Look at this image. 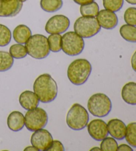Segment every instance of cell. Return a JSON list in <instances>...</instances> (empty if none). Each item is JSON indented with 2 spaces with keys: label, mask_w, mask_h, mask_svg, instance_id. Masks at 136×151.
<instances>
[{
  "label": "cell",
  "mask_w": 136,
  "mask_h": 151,
  "mask_svg": "<svg viewBox=\"0 0 136 151\" xmlns=\"http://www.w3.org/2000/svg\"><path fill=\"white\" fill-rule=\"evenodd\" d=\"M33 91L39 101L49 103L53 101L58 95V86L50 75L44 73L37 78L33 84Z\"/></svg>",
  "instance_id": "cell-1"
},
{
  "label": "cell",
  "mask_w": 136,
  "mask_h": 151,
  "mask_svg": "<svg viewBox=\"0 0 136 151\" xmlns=\"http://www.w3.org/2000/svg\"><path fill=\"white\" fill-rule=\"evenodd\" d=\"M108 133L117 140H123L126 134L127 127L121 120L114 119L110 120L107 124Z\"/></svg>",
  "instance_id": "cell-14"
},
{
  "label": "cell",
  "mask_w": 136,
  "mask_h": 151,
  "mask_svg": "<svg viewBox=\"0 0 136 151\" xmlns=\"http://www.w3.org/2000/svg\"><path fill=\"white\" fill-rule=\"evenodd\" d=\"M40 5L44 12L53 13L61 9L63 2L62 0H41Z\"/></svg>",
  "instance_id": "cell-20"
},
{
  "label": "cell",
  "mask_w": 136,
  "mask_h": 151,
  "mask_svg": "<svg viewBox=\"0 0 136 151\" xmlns=\"http://www.w3.org/2000/svg\"><path fill=\"white\" fill-rule=\"evenodd\" d=\"M49 151H64V148L63 145L59 140H53V144L49 148Z\"/></svg>",
  "instance_id": "cell-30"
},
{
  "label": "cell",
  "mask_w": 136,
  "mask_h": 151,
  "mask_svg": "<svg viewBox=\"0 0 136 151\" xmlns=\"http://www.w3.org/2000/svg\"><path fill=\"white\" fill-rule=\"evenodd\" d=\"M19 101L21 106L27 111L37 108L39 104L38 97L35 93L31 91L23 92L19 96Z\"/></svg>",
  "instance_id": "cell-15"
},
{
  "label": "cell",
  "mask_w": 136,
  "mask_h": 151,
  "mask_svg": "<svg viewBox=\"0 0 136 151\" xmlns=\"http://www.w3.org/2000/svg\"><path fill=\"white\" fill-rule=\"evenodd\" d=\"M21 1L22 2H25V1H27V0H21Z\"/></svg>",
  "instance_id": "cell-37"
},
{
  "label": "cell",
  "mask_w": 136,
  "mask_h": 151,
  "mask_svg": "<svg viewBox=\"0 0 136 151\" xmlns=\"http://www.w3.org/2000/svg\"><path fill=\"white\" fill-rule=\"evenodd\" d=\"M53 142L52 134L47 130L43 129L34 131L31 138V145L40 151L48 150L53 144Z\"/></svg>",
  "instance_id": "cell-10"
},
{
  "label": "cell",
  "mask_w": 136,
  "mask_h": 151,
  "mask_svg": "<svg viewBox=\"0 0 136 151\" xmlns=\"http://www.w3.org/2000/svg\"><path fill=\"white\" fill-rule=\"evenodd\" d=\"M27 54L36 59H44L50 53L48 40L41 34L31 35L25 43Z\"/></svg>",
  "instance_id": "cell-3"
},
{
  "label": "cell",
  "mask_w": 136,
  "mask_h": 151,
  "mask_svg": "<svg viewBox=\"0 0 136 151\" xmlns=\"http://www.w3.org/2000/svg\"><path fill=\"white\" fill-rule=\"evenodd\" d=\"M87 129L90 136L97 141L102 140L109 134L107 124L101 119H94L90 121L87 125Z\"/></svg>",
  "instance_id": "cell-11"
},
{
  "label": "cell",
  "mask_w": 136,
  "mask_h": 151,
  "mask_svg": "<svg viewBox=\"0 0 136 151\" xmlns=\"http://www.w3.org/2000/svg\"><path fill=\"white\" fill-rule=\"evenodd\" d=\"M7 123L11 131H19L25 126V116L19 111H13L7 117Z\"/></svg>",
  "instance_id": "cell-16"
},
{
  "label": "cell",
  "mask_w": 136,
  "mask_h": 151,
  "mask_svg": "<svg viewBox=\"0 0 136 151\" xmlns=\"http://www.w3.org/2000/svg\"><path fill=\"white\" fill-rule=\"evenodd\" d=\"M73 1H74L76 4L82 6V5L92 3V2L94 1V0H73Z\"/></svg>",
  "instance_id": "cell-33"
},
{
  "label": "cell",
  "mask_w": 136,
  "mask_h": 151,
  "mask_svg": "<svg viewBox=\"0 0 136 151\" xmlns=\"http://www.w3.org/2000/svg\"><path fill=\"white\" fill-rule=\"evenodd\" d=\"M80 12L81 15L84 17H94L97 16L99 12V6L95 1L92 3L82 5L80 6Z\"/></svg>",
  "instance_id": "cell-22"
},
{
  "label": "cell",
  "mask_w": 136,
  "mask_h": 151,
  "mask_svg": "<svg viewBox=\"0 0 136 151\" xmlns=\"http://www.w3.org/2000/svg\"><path fill=\"white\" fill-rule=\"evenodd\" d=\"M84 48L83 38L76 32H69L62 35L61 40V49L65 54L69 56L80 55Z\"/></svg>",
  "instance_id": "cell-7"
},
{
  "label": "cell",
  "mask_w": 136,
  "mask_h": 151,
  "mask_svg": "<svg viewBox=\"0 0 136 151\" xmlns=\"http://www.w3.org/2000/svg\"><path fill=\"white\" fill-rule=\"evenodd\" d=\"M122 37L128 42L136 43V26L125 24L120 29Z\"/></svg>",
  "instance_id": "cell-19"
},
{
  "label": "cell",
  "mask_w": 136,
  "mask_h": 151,
  "mask_svg": "<svg viewBox=\"0 0 136 151\" xmlns=\"http://www.w3.org/2000/svg\"><path fill=\"white\" fill-rule=\"evenodd\" d=\"M74 29L82 38H90L100 32L101 27L96 18L82 16L76 20Z\"/></svg>",
  "instance_id": "cell-6"
},
{
  "label": "cell",
  "mask_w": 136,
  "mask_h": 151,
  "mask_svg": "<svg viewBox=\"0 0 136 151\" xmlns=\"http://www.w3.org/2000/svg\"><path fill=\"white\" fill-rule=\"evenodd\" d=\"M131 64H132V69L133 71L136 72V51L134 52L131 59Z\"/></svg>",
  "instance_id": "cell-32"
},
{
  "label": "cell",
  "mask_w": 136,
  "mask_h": 151,
  "mask_svg": "<svg viewBox=\"0 0 136 151\" xmlns=\"http://www.w3.org/2000/svg\"><path fill=\"white\" fill-rule=\"evenodd\" d=\"M127 3L132 5H136V0H125Z\"/></svg>",
  "instance_id": "cell-35"
},
{
  "label": "cell",
  "mask_w": 136,
  "mask_h": 151,
  "mask_svg": "<svg viewBox=\"0 0 136 151\" xmlns=\"http://www.w3.org/2000/svg\"><path fill=\"white\" fill-rule=\"evenodd\" d=\"M122 97L128 105H136V83H127L123 87Z\"/></svg>",
  "instance_id": "cell-17"
},
{
  "label": "cell",
  "mask_w": 136,
  "mask_h": 151,
  "mask_svg": "<svg viewBox=\"0 0 136 151\" xmlns=\"http://www.w3.org/2000/svg\"><path fill=\"white\" fill-rule=\"evenodd\" d=\"M88 109L93 116H106L112 110V101L104 93H96L89 98L87 103Z\"/></svg>",
  "instance_id": "cell-5"
},
{
  "label": "cell",
  "mask_w": 136,
  "mask_h": 151,
  "mask_svg": "<svg viewBox=\"0 0 136 151\" xmlns=\"http://www.w3.org/2000/svg\"><path fill=\"white\" fill-rule=\"evenodd\" d=\"M24 150H27V151H30V150H34V151H37V148H36L35 147H34L33 146H32V147H26Z\"/></svg>",
  "instance_id": "cell-34"
},
{
  "label": "cell",
  "mask_w": 136,
  "mask_h": 151,
  "mask_svg": "<svg viewBox=\"0 0 136 151\" xmlns=\"http://www.w3.org/2000/svg\"><path fill=\"white\" fill-rule=\"evenodd\" d=\"M117 150L118 151H133V148L131 147V146H129L125 144H122L117 147Z\"/></svg>",
  "instance_id": "cell-31"
},
{
  "label": "cell",
  "mask_w": 136,
  "mask_h": 151,
  "mask_svg": "<svg viewBox=\"0 0 136 151\" xmlns=\"http://www.w3.org/2000/svg\"><path fill=\"white\" fill-rule=\"evenodd\" d=\"M23 2L21 0H0V17H15L21 12Z\"/></svg>",
  "instance_id": "cell-12"
},
{
  "label": "cell",
  "mask_w": 136,
  "mask_h": 151,
  "mask_svg": "<svg viewBox=\"0 0 136 151\" xmlns=\"http://www.w3.org/2000/svg\"><path fill=\"white\" fill-rule=\"evenodd\" d=\"M11 40V33L6 25L0 24V47L7 46Z\"/></svg>",
  "instance_id": "cell-26"
},
{
  "label": "cell",
  "mask_w": 136,
  "mask_h": 151,
  "mask_svg": "<svg viewBox=\"0 0 136 151\" xmlns=\"http://www.w3.org/2000/svg\"><path fill=\"white\" fill-rule=\"evenodd\" d=\"M9 53L15 59H23L27 55V51L25 47L22 44H15L10 47Z\"/></svg>",
  "instance_id": "cell-24"
},
{
  "label": "cell",
  "mask_w": 136,
  "mask_h": 151,
  "mask_svg": "<svg viewBox=\"0 0 136 151\" xmlns=\"http://www.w3.org/2000/svg\"><path fill=\"white\" fill-rule=\"evenodd\" d=\"M124 17L127 24L136 26V7L127 8L124 13Z\"/></svg>",
  "instance_id": "cell-29"
},
{
  "label": "cell",
  "mask_w": 136,
  "mask_h": 151,
  "mask_svg": "<svg viewBox=\"0 0 136 151\" xmlns=\"http://www.w3.org/2000/svg\"><path fill=\"white\" fill-rule=\"evenodd\" d=\"M47 40L50 51L54 53H57L61 50L62 36L61 35L51 34Z\"/></svg>",
  "instance_id": "cell-25"
},
{
  "label": "cell",
  "mask_w": 136,
  "mask_h": 151,
  "mask_svg": "<svg viewBox=\"0 0 136 151\" xmlns=\"http://www.w3.org/2000/svg\"><path fill=\"white\" fill-rule=\"evenodd\" d=\"M90 150H100V148H98V147H94L93 148H92V149H91Z\"/></svg>",
  "instance_id": "cell-36"
},
{
  "label": "cell",
  "mask_w": 136,
  "mask_h": 151,
  "mask_svg": "<svg viewBox=\"0 0 136 151\" xmlns=\"http://www.w3.org/2000/svg\"><path fill=\"white\" fill-rule=\"evenodd\" d=\"M31 35H32V33L31 29L25 25L17 26L13 32V37L15 41L19 44L25 43Z\"/></svg>",
  "instance_id": "cell-18"
},
{
  "label": "cell",
  "mask_w": 136,
  "mask_h": 151,
  "mask_svg": "<svg viewBox=\"0 0 136 151\" xmlns=\"http://www.w3.org/2000/svg\"><path fill=\"white\" fill-rule=\"evenodd\" d=\"M117 147V142L114 138L106 137L102 140L100 150L102 151H116Z\"/></svg>",
  "instance_id": "cell-27"
},
{
  "label": "cell",
  "mask_w": 136,
  "mask_h": 151,
  "mask_svg": "<svg viewBox=\"0 0 136 151\" xmlns=\"http://www.w3.org/2000/svg\"><path fill=\"white\" fill-rule=\"evenodd\" d=\"M124 0H103V6L107 10L117 12L122 8Z\"/></svg>",
  "instance_id": "cell-28"
},
{
  "label": "cell",
  "mask_w": 136,
  "mask_h": 151,
  "mask_svg": "<svg viewBox=\"0 0 136 151\" xmlns=\"http://www.w3.org/2000/svg\"><path fill=\"white\" fill-rule=\"evenodd\" d=\"M125 139L131 147L136 148V122L131 123L127 126Z\"/></svg>",
  "instance_id": "cell-23"
},
{
  "label": "cell",
  "mask_w": 136,
  "mask_h": 151,
  "mask_svg": "<svg viewBox=\"0 0 136 151\" xmlns=\"http://www.w3.org/2000/svg\"><path fill=\"white\" fill-rule=\"evenodd\" d=\"M47 123L48 114L42 108L37 107L29 110L25 115V125L31 132L43 129Z\"/></svg>",
  "instance_id": "cell-8"
},
{
  "label": "cell",
  "mask_w": 136,
  "mask_h": 151,
  "mask_svg": "<svg viewBox=\"0 0 136 151\" xmlns=\"http://www.w3.org/2000/svg\"><path fill=\"white\" fill-rule=\"evenodd\" d=\"M70 20L63 15H54L48 20L45 25V31L49 34H61L68 30Z\"/></svg>",
  "instance_id": "cell-9"
},
{
  "label": "cell",
  "mask_w": 136,
  "mask_h": 151,
  "mask_svg": "<svg viewBox=\"0 0 136 151\" xmlns=\"http://www.w3.org/2000/svg\"><path fill=\"white\" fill-rule=\"evenodd\" d=\"M96 19L100 27L106 29H112L116 27L118 23V18L115 12L106 9L98 12Z\"/></svg>",
  "instance_id": "cell-13"
},
{
  "label": "cell",
  "mask_w": 136,
  "mask_h": 151,
  "mask_svg": "<svg viewBox=\"0 0 136 151\" xmlns=\"http://www.w3.org/2000/svg\"><path fill=\"white\" fill-rule=\"evenodd\" d=\"M92 72V65L87 59H78L73 61L67 69V76L75 85H82L87 81Z\"/></svg>",
  "instance_id": "cell-2"
},
{
  "label": "cell",
  "mask_w": 136,
  "mask_h": 151,
  "mask_svg": "<svg viewBox=\"0 0 136 151\" xmlns=\"http://www.w3.org/2000/svg\"><path fill=\"white\" fill-rule=\"evenodd\" d=\"M14 63V57L6 51H0V72L8 71Z\"/></svg>",
  "instance_id": "cell-21"
},
{
  "label": "cell",
  "mask_w": 136,
  "mask_h": 151,
  "mask_svg": "<svg viewBox=\"0 0 136 151\" xmlns=\"http://www.w3.org/2000/svg\"><path fill=\"white\" fill-rule=\"evenodd\" d=\"M66 121L68 127L74 131H80L87 126L89 114L86 109L80 104L75 103L68 112Z\"/></svg>",
  "instance_id": "cell-4"
}]
</instances>
